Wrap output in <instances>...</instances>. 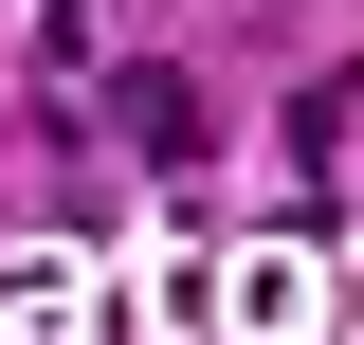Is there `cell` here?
<instances>
[{"label": "cell", "mask_w": 364, "mask_h": 345, "mask_svg": "<svg viewBox=\"0 0 364 345\" xmlns=\"http://www.w3.org/2000/svg\"><path fill=\"white\" fill-rule=\"evenodd\" d=\"M109 109H128V146H146V164H182V146H200V91H182V73H128Z\"/></svg>", "instance_id": "6da1fadb"}]
</instances>
